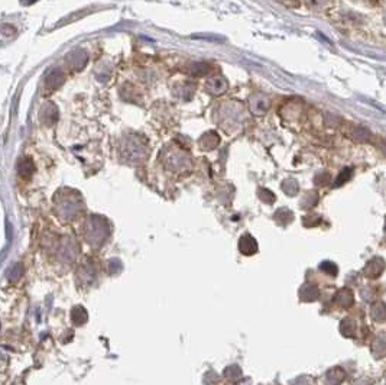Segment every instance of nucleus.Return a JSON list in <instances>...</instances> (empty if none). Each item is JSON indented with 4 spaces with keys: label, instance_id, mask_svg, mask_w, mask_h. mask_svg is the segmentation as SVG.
<instances>
[{
    "label": "nucleus",
    "instance_id": "nucleus-13",
    "mask_svg": "<svg viewBox=\"0 0 386 385\" xmlns=\"http://www.w3.org/2000/svg\"><path fill=\"white\" fill-rule=\"evenodd\" d=\"M211 71V67L207 63H203V61H198V63H191L188 67H187V73L192 77H204L207 75L208 73Z\"/></svg>",
    "mask_w": 386,
    "mask_h": 385
},
{
    "label": "nucleus",
    "instance_id": "nucleus-9",
    "mask_svg": "<svg viewBox=\"0 0 386 385\" xmlns=\"http://www.w3.org/2000/svg\"><path fill=\"white\" fill-rule=\"evenodd\" d=\"M227 81L221 77H216V78H211L208 80L207 84H206V90H207L210 94H221L224 93L227 90Z\"/></svg>",
    "mask_w": 386,
    "mask_h": 385
},
{
    "label": "nucleus",
    "instance_id": "nucleus-11",
    "mask_svg": "<svg viewBox=\"0 0 386 385\" xmlns=\"http://www.w3.org/2000/svg\"><path fill=\"white\" fill-rule=\"evenodd\" d=\"M318 297H320V291L312 284H304L301 287V290H300V299H301V301L310 303V301H315Z\"/></svg>",
    "mask_w": 386,
    "mask_h": 385
},
{
    "label": "nucleus",
    "instance_id": "nucleus-18",
    "mask_svg": "<svg viewBox=\"0 0 386 385\" xmlns=\"http://www.w3.org/2000/svg\"><path fill=\"white\" fill-rule=\"evenodd\" d=\"M18 172H19L22 177L29 179L35 172V165H34L32 160L30 158H22L18 162Z\"/></svg>",
    "mask_w": 386,
    "mask_h": 385
},
{
    "label": "nucleus",
    "instance_id": "nucleus-26",
    "mask_svg": "<svg viewBox=\"0 0 386 385\" xmlns=\"http://www.w3.org/2000/svg\"><path fill=\"white\" fill-rule=\"evenodd\" d=\"M317 200H318L317 193H315V191H310V193H307L305 197L302 198L301 207H304V209H311V207H314L317 204Z\"/></svg>",
    "mask_w": 386,
    "mask_h": 385
},
{
    "label": "nucleus",
    "instance_id": "nucleus-35",
    "mask_svg": "<svg viewBox=\"0 0 386 385\" xmlns=\"http://www.w3.org/2000/svg\"><path fill=\"white\" fill-rule=\"evenodd\" d=\"M385 232H386V225H385Z\"/></svg>",
    "mask_w": 386,
    "mask_h": 385
},
{
    "label": "nucleus",
    "instance_id": "nucleus-27",
    "mask_svg": "<svg viewBox=\"0 0 386 385\" xmlns=\"http://www.w3.org/2000/svg\"><path fill=\"white\" fill-rule=\"evenodd\" d=\"M350 177H351V168H344L339 174L337 180H336L334 187H340V186H343L344 183H347L348 180H350Z\"/></svg>",
    "mask_w": 386,
    "mask_h": 385
},
{
    "label": "nucleus",
    "instance_id": "nucleus-31",
    "mask_svg": "<svg viewBox=\"0 0 386 385\" xmlns=\"http://www.w3.org/2000/svg\"><path fill=\"white\" fill-rule=\"evenodd\" d=\"M116 265H117V268H122V262H120V259H117V258H113V259H110L109 261V270H110V273H119V270H116Z\"/></svg>",
    "mask_w": 386,
    "mask_h": 385
},
{
    "label": "nucleus",
    "instance_id": "nucleus-19",
    "mask_svg": "<svg viewBox=\"0 0 386 385\" xmlns=\"http://www.w3.org/2000/svg\"><path fill=\"white\" fill-rule=\"evenodd\" d=\"M351 136H353L355 141L358 142H369L372 138V133L365 126H356L351 132Z\"/></svg>",
    "mask_w": 386,
    "mask_h": 385
},
{
    "label": "nucleus",
    "instance_id": "nucleus-1",
    "mask_svg": "<svg viewBox=\"0 0 386 385\" xmlns=\"http://www.w3.org/2000/svg\"><path fill=\"white\" fill-rule=\"evenodd\" d=\"M84 236L87 242L93 246L102 245L109 236V226L106 220L99 216H91L84 226Z\"/></svg>",
    "mask_w": 386,
    "mask_h": 385
},
{
    "label": "nucleus",
    "instance_id": "nucleus-20",
    "mask_svg": "<svg viewBox=\"0 0 386 385\" xmlns=\"http://www.w3.org/2000/svg\"><path fill=\"white\" fill-rule=\"evenodd\" d=\"M123 152L126 154V158L129 160H141V154L143 152V150L141 148V145H138L136 142H131Z\"/></svg>",
    "mask_w": 386,
    "mask_h": 385
},
{
    "label": "nucleus",
    "instance_id": "nucleus-32",
    "mask_svg": "<svg viewBox=\"0 0 386 385\" xmlns=\"http://www.w3.org/2000/svg\"><path fill=\"white\" fill-rule=\"evenodd\" d=\"M302 222H304L305 225H307L308 222H311L310 226H314V225H318V223H320V222H321V219H320V217L308 216V217H304V219H302Z\"/></svg>",
    "mask_w": 386,
    "mask_h": 385
},
{
    "label": "nucleus",
    "instance_id": "nucleus-16",
    "mask_svg": "<svg viewBox=\"0 0 386 385\" xmlns=\"http://www.w3.org/2000/svg\"><path fill=\"white\" fill-rule=\"evenodd\" d=\"M218 135H217L216 132H208L206 135H203V138L200 139V145H201V148L203 150H213V148H216L217 145H218Z\"/></svg>",
    "mask_w": 386,
    "mask_h": 385
},
{
    "label": "nucleus",
    "instance_id": "nucleus-12",
    "mask_svg": "<svg viewBox=\"0 0 386 385\" xmlns=\"http://www.w3.org/2000/svg\"><path fill=\"white\" fill-rule=\"evenodd\" d=\"M346 378L344 371L339 367L331 368L326 374V385H340Z\"/></svg>",
    "mask_w": 386,
    "mask_h": 385
},
{
    "label": "nucleus",
    "instance_id": "nucleus-2",
    "mask_svg": "<svg viewBox=\"0 0 386 385\" xmlns=\"http://www.w3.org/2000/svg\"><path fill=\"white\" fill-rule=\"evenodd\" d=\"M58 213L62 219H73L80 212V200L73 197H64L58 203Z\"/></svg>",
    "mask_w": 386,
    "mask_h": 385
},
{
    "label": "nucleus",
    "instance_id": "nucleus-25",
    "mask_svg": "<svg viewBox=\"0 0 386 385\" xmlns=\"http://www.w3.org/2000/svg\"><path fill=\"white\" fill-rule=\"evenodd\" d=\"M282 190L288 196H295L298 193V183L295 180H285L282 183Z\"/></svg>",
    "mask_w": 386,
    "mask_h": 385
},
{
    "label": "nucleus",
    "instance_id": "nucleus-22",
    "mask_svg": "<svg viewBox=\"0 0 386 385\" xmlns=\"http://www.w3.org/2000/svg\"><path fill=\"white\" fill-rule=\"evenodd\" d=\"M22 274H23V266H22V263L16 262L13 263L8 270L6 277H8V280H10V281H18L20 277H22Z\"/></svg>",
    "mask_w": 386,
    "mask_h": 385
},
{
    "label": "nucleus",
    "instance_id": "nucleus-17",
    "mask_svg": "<svg viewBox=\"0 0 386 385\" xmlns=\"http://www.w3.org/2000/svg\"><path fill=\"white\" fill-rule=\"evenodd\" d=\"M370 314H372V319L377 321V323H383L386 321V304L383 301H377L372 306V310H370Z\"/></svg>",
    "mask_w": 386,
    "mask_h": 385
},
{
    "label": "nucleus",
    "instance_id": "nucleus-7",
    "mask_svg": "<svg viewBox=\"0 0 386 385\" xmlns=\"http://www.w3.org/2000/svg\"><path fill=\"white\" fill-rule=\"evenodd\" d=\"M250 110L258 116H262L268 112L269 109V100L265 97L264 94H254L253 97L250 99Z\"/></svg>",
    "mask_w": 386,
    "mask_h": 385
},
{
    "label": "nucleus",
    "instance_id": "nucleus-10",
    "mask_svg": "<svg viewBox=\"0 0 386 385\" xmlns=\"http://www.w3.org/2000/svg\"><path fill=\"white\" fill-rule=\"evenodd\" d=\"M239 249L245 255H253L258 251V242L250 235H245L239 241Z\"/></svg>",
    "mask_w": 386,
    "mask_h": 385
},
{
    "label": "nucleus",
    "instance_id": "nucleus-15",
    "mask_svg": "<svg viewBox=\"0 0 386 385\" xmlns=\"http://www.w3.org/2000/svg\"><path fill=\"white\" fill-rule=\"evenodd\" d=\"M372 353L376 359L386 357V336L379 335L372 343Z\"/></svg>",
    "mask_w": 386,
    "mask_h": 385
},
{
    "label": "nucleus",
    "instance_id": "nucleus-33",
    "mask_svg": "<svg viewBox=\"0 0 386 385\" xmlns=\"http://www.w3.org/2000/svg\"><path fill=\"white\" fill-rule=\"evenodd\" d=\"M310 6H314V8H318V6H321L326 0H305Z\"/></svg>",
    "mask_w": 386,
    "mask_h": 385
},
{
    "label": "nucleus",
    "instance_id": "nucleus-5",
    "mask_svg": "<svg viewBox=\"0 0 386 385\" xmlns=\"http://www.w3.org/2000/svg\"><path fill=\"white\" fill-rule=\"evenodd\" d=\"M58 109L55 104L47 103L39 112V119L45 126H52L58 121Z\"/></svg>",
    "mask_w": 386,
    "mask_h": 385
},
{
    "label": "nucleus",
    "instance_id": "nucleus-34",
    "mask_svg": "<svg viewBox=\"0 0 386 385\" xmlns=\"http://www.w3.org/2000/svg\"><path fill=\"white\" fill-rule=\"evenodd\" d=\"M383 152H385V155H386V141H385V143H383Z\"/></svg>",
    "mask_w": 386,
    "mask_h": 385
},
{
    "label": "nucleus",
    "instance_id": "nucleus-14",
    "mask_svg": "<svg viewBox=\"0 0 386 385\" xmlns=\"http://www.w3.org/2000/svg\"><path fill=\"white\" fill-rule=\"evenodd\" d=\"M356 330H358V326H356V321L350 317H346V319L341 320L340 323V332L344 338H355L356 336Z\"/></svg>",
    "mask_w": 386,
    "mask_h": 385
},
{
    "label": "nucleus",
    "instance_id": "nucleus-21",
    "mask_svg": "<svg viewBox=\"0 0 386 385\" xmlns=\"http://www.w3.org/2000/svg\"><path fill=\"white\" fill-rule=\"evenodd\" d=\"M275 220L279 223V225H288L290 222H292V219H294V215H292L291 210H288V209H279V210H276V213H275Z\"/></svg>",
    "mask_w": 386,
    "mask_h": 385
},
{
    "label": "nucleus",
    "instance_id": "nucleus-6",
    "mask_svg": "<svg viewBox=\"0 0 386 385\" xmlns=\"http://www.w3.org/2000/svg\"><path fill=\"white\" fill-rule=\"evenodd\" d=\"M87 61H88V55L84 49H76L67 56V63L73 70H81L83 67H85Z\"/></svg>",
    "mask_w": 386,
    "mask_h": 385
},
{
    "label": "nucleus",
    "instance_id": "nucleus-3",
    "mask_svg": "<svg viewBox=\"0 0 386 385\" xmlns=\"http://www.w3.org/2000/svg\"><path fill=\"white\" fill-rule=\"evenodd\" d=\"M386 268V262L380 258V256H375L372 258L370 261H367L365 268H363V274L365 277L370 278V280H375V278H379Z\"/></svg>",
    "mask_w": 386,
    "mask_h": 385
},
{
    "label": "nucleus",
    "instance_id": "nucleus-8",
    "mask_svg": "<svg viewBox=\"0 0 386 385\" xmlns=\"http://www.w3.org/2000/svg\"><path fill=\"white\" fill-rule=\"evenodd\" d=\"M334 301H336V304H339L340 307L348 309V307H351L353 303H355V295H353L351 290H348V288H341L340 291L336 292Z\"/></svg>",
    "mask_w": 386,
    "mask_h": 385
},
{
    "label": "nucleus",
    "instance_id": "nucleus-4",
    "mask_svg": "<svg viewBox=\"0 0 386 385\" xmlns=\"http://www.w3.org/2000/svg\"><path fill=\"white\" fill-rule=\"evenodd\" d=\"M66 81V74L62 70L59 68H51L45 75V88L49 92L57 90L58 87H61L62 83Z\"/></svg>",
    "mask_w": 386,
    "mask_h": 385
},
{
    "label": "nucleus",
    "instance_id": "nucleus-30",
    "mask_svg": "<svg viewBox=\"0 0 386 385\" xmlns=\"http://www.w3.org/2000/svg\"><path fill=\"white\" fill-rule=\"evenodd\" d=\"M292 385H314V379H312L311 376L307 375L298 376V378L292 382Z\"/></svg>",
    "mask_w": 386,
    "mask_h": 385
},
{
    "label": "nucleus",
    "instance_id": "nucleus-24",
    "mask_svg": "<svg viewBox=\"0 0 386 385\" xmlns=\"http://www.w3.org/2000/svg\"><path fill=\"white\" fill-rule=\"evenodd\" d=\"M320 270L324 274L330 275V277H336V275L339 274V268H337V265H336L334 262H331V261H324V262H321Z\"/></svg>",
    "mask_w": 386,
    "mask_h": 385
},
{
    "label": "nucleus",
    "instance_id": "nucleus-23",
    "mask_svg": "<svg viewBox=\"0 0 386 385\" xmlns=\"http://www.w3.org/2000/svg\"><path fill=\"white\" fill-rule=\"evenodd\" d=\"M71 319H73V321H74L76 324H83V323L87 321V313H85V310L83 307L77 306V307H74L73 311H71Z\"/></svg>",
    "mask_w": 386,
    "mask_h": 385
},
{
    "label": "nucleus",
    "instance_id": "nucleus-29",
    "mask_svg": "<svg viewBox=\"0 0 386 385\" xmlns=\"http://www.w3.org/2000/svg\"><path fill=\"white\" fill-rule=\"evenodd\" d=\"M330 181V174L327 172H321L318 174L315 179H314V183L317 184V186H326V184H329Z\"/></svg>",
    "mask_w": 386,
    "mask_h": 385
},
{
    "label": "nucleus",
    "instance_id": "nucleus-28",
    "mask_svg": "<svg viewBox=\"0 0 386 385\" xmlns=\"http://www.w3.org/2000/svg\"><path fill=\"white\" fill-rule=\"evenodd\" d=\"M258 194H259L261 200L265 201V203H268V204H272L273 201H275V194H273L272 191H269L268 188H259Z\"/></svg>",
    "mask_w": 386,
    "mask_h": 385
}]
</instances>
